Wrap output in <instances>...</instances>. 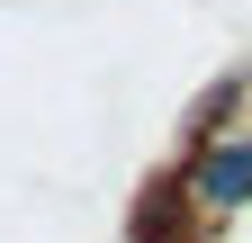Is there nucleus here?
<instances>
[{"label": "nucleus", "mask_w": 252, "mask_h": 243, "mask_svg": "<svg viewBox=\"0 0 252 243\" xmlns=\"http://www.w3.org/2000/svg\"><path fill=\"white\" fill-rule=\"evenodd\" d=\"M252 189V144H234V153L207 162V198H243Z\"/></svg>", "instance_id": "1"}]
</instances>
